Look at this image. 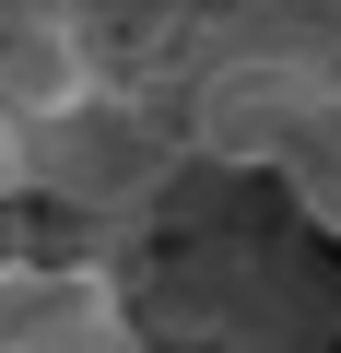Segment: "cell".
Masks as SVG:
<instances>
[{
  "instance_id": "6da1fadb",
  "label": "cell",
  "mask_w": 341,
  "mask_h": 353,
  "mask_svg": "<svg viewBox=\"0 0 341 353\" xmlns=\"http://www.w3.org/2000/svg\"><path fill=\"white\" fill-rule=\"evenodd\" d=\"M189 153L200 141H189L177 106H153V94H130L106 71L94 94H71L59 118H36V201H59V212H153Z\"/></svg>"
},
{
  "instance_id": "7a4b0ae2",
  "label": "cell",
  "mask_w": 341,
  "mask_h": 353,
  "mask_svg": "<svg viewBox=\"0 0 341 353\" xmlns=\"http://www.w3.org/2000/svg\"><path fill=\"white\" fill-rule=\"evenodd\" d=\"M341 94V48H306V36H236L189 71L177 118L212 165H282Z\"/></svg>"
},
{
  "instance_id": "3957f363",
  "label": "cell",
  "mask_w": 341,
  "mask_h": 353,
  "mask_svg": "<svg viewBox=\"0 0 341 353\" xmlns=\"http://www.w3.org/2000/svg\"><path fill=\"white\" fill-rule=\"evenodd\" d=\"M0 353H153V318L106 259H0Z\"/></svg>"
},
{
  "instance_id": "277c9868",
  "label": "cell",
  "mask_w": 341,
  "mask_h": 353,
  "mask_svg": "<svg viewBox=\"0 0 341 353\" xmlns=\"http://www.w3.org/2000/svg\"><path fill=\"white\" fill-rule=\"evenodd\" d=\"M94 83H106L94 12H71V0H0V106L59 118V106L94 94Z\"/></svg>"
},
{
  "instance_id": "5b68a950",
  "label": "cell",
  "mask_w": 341,
  "mask_h": 353,
  "mask_svg": "<svg viewBox=\"0 0 341 353\" xmlns=\"http://www.w3.org/2000/svg\"><path fill=\"white\" fill-rule=\"evenodd\" d=\"M271 176L294 189V212H306L318 236H341V94H329V118H318V130H306V141H294Z\"/></svg>"
},
{
  "instance_id": "8992f818",
  "label": "cell",
  "mask_w": 341,
  "mask_h": 353,
  "mask_svg": "<svg viewBox=\"0 0 341 353\" xmlns=\"http://www.w3.org/2000/svg\"><path fill=\"white\" fill-rule=\"evenodd\" d=\"M12 201H36V118L0 106V212H12Z\"/></svg>"
}]
</instances>
